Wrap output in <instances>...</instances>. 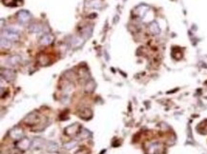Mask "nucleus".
<instances>
[{
  "instance_id": "obj_3",
  "label": "nucleus",
  "mask_w": 207,
  "mask_h": 154,
  "mask_svg": "<svg viewBox=\"0 0 207 154\" xmlns=\"http://www.w3.org/2000/svg\"><path fill=\"white\" fill-rule=\"evenodd\" d=\"M53 41H54V37L52 36L51 34H44L40 39V44L41 45H50Z\"/></svg>"
},
{
  "instance_id": "obj_9",
  "label": "nucleus",
  "mask_w": 207,
  "mask_h": 154,
  "mask_svg": "<svg viewBox=\"0 0 207 154\" xmlns=\"http://www.w3.org/2000/svg\"><path fill=\"white\" fill-rule=\"evenodd\" d=\"M18 145H18L19 148H21L22 149H26V148H29L30 142H29L28 139L24 138V139H21V140H20V142L18 143Z\"/></svg>"
},
{
  "instance_id": "obj_13",
  "label": "nucleus",
  "mask_w": 207,
  "mask_h": 154,
  "mask_svg": "<svg viewBox=\"0 0 207 154\" xmlns=\"http://www.w3.org/2000/svg\"><path fill=\"white\" fill-rule=\"evenodd\" d=\"M100 5H101V4H100V1H99V0H93L92 3L90 4V6L93 7V8H94V9L99 8Z\"/></svg>"
},
{
  "instance_id": "obj_7",
  "label": "nucleus",
  "mask_w": 207,
  "mask_h": 154,
  "mask_svg": "<svg viewBox=\"0 0 207 154\" xmlns=\"http://www.w3.org/2000/svg\"><path fill=\"white\" fill-rule=\"evenodd\" d=\"M151 32L153 34H159L160 32V29H159V26L158 25L157 22H153L150 24V27H149Z\"/></svg>"
},
{
  "instance_id": "obj_2",
  "label": "nucleus",
  "mask_w": 207,
  "mask_h": 154,
  "mask_svg": "<svg viewBox=\"0 0 207 154\" xmlns=\"http://www.w3.org/2000/svg\"><path fill=\"white\" fill-rule=\"evenodd\" d=\"M17 19H18V21L21 23H27L31 19V14L27 11L22 10L17 13Z\"/></svg>"
},
{
  "instance_id": "obj_6",
  "label": "nucleus",
  "mask_w": 207,
  "mask_h": 154,
  "mask_svg": "<svg viewBox=\"0 0 207 154\" xmlns=\"http://www.w3.org/2000/svg\"><path fill=\"white\" fill-rule=\"evenodd\" d=\"M21 61V57L18 56V55H13V56H11L7 60L8 64L10 66H15L16 64H18L19 62Z\"/></svg>"
},
{
  "instance_id": "obj_11",
  "label": "nucleus",
  "mask_w": 207,
  "mask_h": 154,
  "mask_svg": "<svg viewBox=\"0 0 207 154\" xmlns=\"http://www.w3.org/2000/svg\"><path fill=\"white\" fill-rule=\"evenodd\" d=\"M16 134L18 135V138L21 139V136L23 135V132H22V130H17V128H14V130H12V136L13 138H16Z\"/></svg>"
},
{
  "instance_id": "obj_8",
  "label": "nucleus",
  "mask_w": 207,
  "mask_h": 154,
  "mask_svg": "<svg viewBox=\"0 0 207 154\" xmlns=\"http://www.w3.org/2000/svg\"><path fill=\"white\" fill-rule=\"evenodd\" d=\"M148 7L147 6H144V5H142V6H140L139 8L136 9V12H137V13H139V15L140 16V17H143L145 14H146V13L148 12Z\"/></svg>"
},
{
  "instance_id": "obj_5",
  "label": "nucleus",
  "mask_w": 207,
  "mask_h": 154,
  "mask_svg": "<svg viewBox=\"0 0 207 154\" xmlns=\"http://www.w3.org/2000/svg\"><path fill=\"white\" fill-rule=\"evenodd\" d=\"M22 0H2V3L7 7H16L22 4Z\"/></svg>"
},
{
  "instance_id": "obj_4",
  "label": "nucleus",
  "mask_w": 207,
  "mask_h": 154,
  "mask_svg": "<svg viewBox=\"0 0 207 154\" xmlns=\"http://www.w3.org/2000/svg\"><path fill=\"white\" fill-rule=\"evenodd\" d=\"M14 72H13V71L11 70H5V72L2 71V77H4L8 81H13L14 79Z\"/></svg>"
},
{
  "instance_id": "obj_10",
  "label": "nucleus",
  "mask_w": 207,
  "mask_h": 154,
  "mask_svg": "<svg viewBox=\"0 0 207 154\" xmlns=\"http://www.w3.org/2000/svg\"><path fill=\"white\" fill-rule=\"evenodd\" d=\"M30 30L33 32H39L42 30V26L39 25V24H33L30 27Z\"/></svg>"
},
{
  "instance_id": "obj_12",
  "label": "nucleus",
  "mask_w": 207,
  "mask_h": 154,
  "mask_svg": "<svg viewBox=\"0 0 207 154\" xmlns=\"http://www.w3.org/2000/svg\"><path fill=\"white\" fill-rule=\"evenodd\" d=\"M1 47L2 48H10L11 47V41L7 40L6 38L1 37Z\"/></svg>"
},
{
  "instance_id": "obj_1",
  "label": "nucleus",
  "mask_w": 207,
  "mask_h": 154,
  "mask_svg": "<svg viewBox=\"0 0 207 154\" xmlns=\"http://www.w3.org/2000/svg\"><path fill=\"white\" fill-rule=\"evenodd\" d=\"M1 37L6 38L9 41H16L19 38V33L18 31H16L14 28H8L4 30L1 32Z\"/></svg>"
}]
</instances>
